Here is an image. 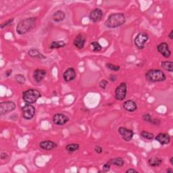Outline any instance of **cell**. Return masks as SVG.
Wrapping results in <instances>:
<instances>
[{
  "label": "cell",
  "instance_id": "cell-7",
  "mask_svg": "<svg viewBox=\"0 0 173 173\" xmlns=\"http://www.w3.org/2000/svg\"><path fill=\"white\" fill-rule=\"evenodd\" d=\"M22 114H23V117L25 120H31L35 116V108L32 104H26L22 108Z\"/></svg>",
  "mask_w": 173,
  "mask_h": 173
},
{
  "label": "cell",
  "instance_id": "cell-42",
  "mask_svg": "<svg viewBox=\"0 0 173 173\" xmlns=\"http://www.w3.org/2000/svg\"><path fill=\"white\" fill-rule=\"evenodd\" d=\"M172 157H171V159H170V162H171V164H172V165H173V162H172Z\"/></svg>",
  "mask_w": 173,
  "mask_h": 173
},
{
  "label": "cell",
  "instance_id": "cell-19",
  "mask_svg": "<svg viewBox=\"0 0 173 173\" xmlns=\"http://www.w3.org/2000/svg\"><path fill=\"white\" fill-rule=\"evenodd\" d=\"M28 56H30L33 59H35V60H44V59H46L45 56H44L38 50L35 48L29 50L28 51Z\"/></svg>",
  "mask_w": 173,
  "mask_h": 173
},
{
  "label": "cell",
  "instance_id": "cell-20",
  "mask_svg": "<svg viewBox=\"0 0 173 173\" xmlns=\"http://www.w3.org/2000/svg\"><path fill=\"white\" fill-rule=\"evenodd\" d=\"M66 18L65 13L62 10L56 11V12H54L52 15V19L56 23H60L62 22Z\"/></svg>",
  "mask_w": 173,
  "mask_h": 173
},
{
  "label": "cell",
  "instance_id": "cell-14",
  "mask_svg": "<svg viewBox=\"0 0 173 173\" xmlns=\"http://www.w3.org/2000/svg\"><path fill=\"white\" fill-rule=\"evenodd\" d=\"M86 42V37L83 33H79V34L76 36L75 38L74 41H73V43L74 45L76 47L77 49L81 50L84 47V44Z\"/></svg>",
  "mask_w": 173,
  "mask_h": 173
},
{
  "label": "cell",
  "instance_id": "cell-35",
  "mask_svg": "<svg viewBox=\"0 0 173 173\" xmlns=\"http://www.w3.org/2000/svg\"><path fill=\"white\" fill-rule=\"evenodd\" d=\"M116 79H117V77H116V75H110L109 76V80H110V81H111V82H115L116 80Z\"/></svg>",
  "mask_w": 173,
  "mask_h": 173
},
{
  "label": "cell",
  "instance_id": "cell-33",
  "mask_svg": "<svg viewBox=\"0 0 173 173\" xmlns=\"http://www.w3.org/2000/svg\"><path fill=\"white\" fill-rule=\"evenodd\" d=\"M110 168H111V164H110L108 162H107L106 164H104V166H103V167H102V169H103V171H104V172H109L110 171Z\"/></svg>",
  "mask_w": 173,
  "mask_h": 173
},
{
  "label": "cell",
  "instance_id": "cell-6",
  "mask_svg": "<svg viewBox=\"0 0 173 173\" xmlns=\"http://www.w3.org/2000/svg\"><path fill=\"white\" fill-rule=\"evenodd\" d=\"M127 94V83L123 82L118 86L115 91V97L116 100L123 101Z\"/></svg>",
  "mask_w": 173,
  "mask_h": 173
},
{
  "label": "cell",
  "instance_id": "cell-4",
  "mask_svg": "<svg viewBox=\"0 0 173 173\" xmlns=\"http://www.w3.org/2000/svg\"><path fill=\"white\" fill-rule=\"evenodd\" d=\"M41 97V93L35 89H29L23 92V99L26 104H35Z\"/></svg>",
  "mask_w": 173,
  "mask_h": 173
},
{
  "label": "cell",
  "instance_id": "cell-17",
  "mask_svg": "<svg viewBox=\"0 0 173 173\" xmlns=\"http://www.w3.org/2000/svg\"><path fill=\"white\" fill-rule=\"evenodd\" d=\"M39 147L40 148L43 150L50 151L58 147V144L56 143H55L52 141L46 140V141H43L41 142H40Z\"/></svg>",
  "mask_w": 173,
  "mask_h": 173
},
{
  "label": "cell",
  "instance_id": "cell-18",
  "mask_svg": "<svg viewBox=\"0 0 173 173\" xmlns=\"http://www.w3.org/2000/svg\"><path fill=\"white\" fill-rule=\"evenodd\" d=\"M123 107L127 112H133L137 109V105L136 104V102L133 100L128 99V100L125 101L123 103Z\"/></svg>",
  "mask_w": 173,
  "mask_h": 173
},
{
  "label": "cell",
  "instance_id": "cell-28",
  "mask_svg": "<svg viewBox=\"0 0 173 173\" xmlns=\"http://www.w3.org/2000/svg\"><path fill=\"white\" fill-rule=\"evenodd\" d=\"M91 45L92 47V50L95 52H97V51H100L102 50V45L99 44L97 41H93L91 43Z\"/></svg>",
  "mask_w": 173,
  "mask_h": 173
},
{
  "label": "cell",
  "instance_id": "cell-10",
  "mask_svg": "<svg viewBox=\"0 0 173 173\" xmlns=\"http://www.w3.org/2000/svg\"><path fill=\"white\" fill-rule=\"evenodd\" d=\"M53 123L58 126H63L69 121V118L63 114L57 113L53 116Z\"/></svg>",
  "mask_w": 173,
  "mask_h": 173
},
{
  "label": "cell",
  "instance_id": "cell-26",
  "mask_svg": "<svg viewBox=\"0 0 173 173\" xmlns=\"http://www.w3.org/2000/svg\"><path fill=\"white\" fill-rule=\"evenodd\" d=\"M140 135L141 137H143L145 139H147V140H152V139H154V133H152V132H149L148 131H141Z\"/></svg>",
  "mask_w": 173,
  "mask_h": 173
},
{
  "label": "cell",
  "instance_id": "cell-5",
  "mask_svg": "<svg viewBox=\"0 0 173 173\" xmlns=\"http://www.w3.org/2000/svg\"><path fill=\"white\" fill-rule=\"evenodd\" d=\"M149 40V35L145 32H141L135 37L134 43L139 50L144 49L146 43Z\"/></svg>",
  "mask_w": 173,
  "mask_h": 173
},
{
  "label": "cell",
  "instance_id": "cell-24",
  "mask_svg": "<svg viewBox=\"0 0 173 173\" xmlns=\"http://www.w3.org/2000/svg\"><path fill=\"white\" fill-rule=\"evenodd\" d=\"M66 45V43L64 41H52L50 45V48L51 50L59 49L61 47H64Z\"/></svg>",
  "mask_w": 173,
  "mask_h": 173
},
{
  "label": "cell",
  "instance_id": "cell-32",
  "mask_svg": "<svg viewBox=\"0 0 173 173\" xmlns=\"http://www.w3.org/2000/svg\"><path fill=\"white\" fill-rule=\"evenodd\" d=\"M108 81L106 79H102L100 80V82L99 83V87L101 88L102 89H106V86L108 85Z\"/></svg>",
  "mask_w": 173,
  "mask_h": 173
},
{
  "label": "cell",
  "instance_id": "cell-12",
  "mask_svg": "<svg viewBox=\"0 0 173 173\" xmlns=\"http://www.w3.org/2000/svg\"><path fill=\"white\" fill-rule=\"evenodd\" d=\"M103 16V11L100 8H95L89 13V20L93 23H98L102 20Z\"/></svg>",
  "mask_w": 173,
  "mask_h": 173
},
{
  "label": "cell",
  "instance_id": "cell-8",
  "mask_svg": "<svg viewBox=\"0 0 173 173\" xmlns=\"http://www.w3.org/2000/svg\"><path fill=\"white\" fill-rule=\"evenodd\" d=\"M16 106L15 103L12 101L3 102L0 104V114L1 115H4L7 113L14 111L16 109Z\"/></svg>",
  "mask_w": 173,
  "mask_h": 173
},
{
  "label": "cell",
  "instance_id": "cell-22",
  "mask_svg": "<svg viewBox=\"0 0 173 173\" xmlns=\"http://www.w3.org/2000/svg\"><path fill=\"white\" fill-rule=\"evenodd\" d=\"M111 165H115L119 167H123L124 165V160L123 158L118 157L116 158H112V159L108 161Z\"/></svg>",
  "mask_w": 173,
  "mask_h": 173
},
{
  "label": "cell",
  "instance_id": "cell-37",
  "mask_svg": "<svg viewBox=\"0 0 173 173\" xmlns=\"http://www.w3.org/2000/svg\"><path fill=\"white\" fill-rule=\"evenodd\" d=\"M12 74V69H8L5 72V76L6 77H9L10 76H11V75Z\"/></svg>",
  "mask_w": 173,
  "mask_h": 173
},
{
  "label": "cell",
  "instance_id": "cell-34",
  "mask_svg": "<svg viewBox=\"0 0 173 173\" xmlns=\"http://www.w3.org/2000/svg\"><path fill=\"white\" fill-rule=\"evenodd\" d=\"M94 151L96 152L97 154H101L103 152V149L101 146L99 145H95V148H94Z\"/></svg>",
  "mask_w": 173,
  "mask_h": 173
},
{
  "label": "cell",
  "instance_id": "cell-11",
  "mask_svg": "<svg viewBox=\"0 0 173 173\" xmlns=\"http://www.w3.org/2000/svg\"><path fill=\"white\" fill-rule=\"evenodd\" d=\"M157 50L166 58H169L171 56V51L169 48L168 44L166 42L160 43L157 46Z\"/></svg>",
  "mask_w": 173,
  "mask_h": 173
},
{
  "label": "cell",
  "instance_id": "cell-38",
  "mask_svg": "<svg viewBox=\"0 0 173 173\" xmlns=\"http://www.w3.org/2000/svg\"><path fill=\"white\" fill-rule=\"evenodd\" d=\"M0 157H1L2 160H6V159H7V158H8V155L6 152H2L1 154V156H0Z\"/></svg>",
  "mask_w": 173,
  "mask_h": 173
},
{
  "label": "cell",
  "instance_id": "cell-23",
  "mask_svg": "<svg viewBox=\"0 0 173 173\" xmlns=\"http://www.w3.org/2000/svg\"><path fill=\"white\" fill-rule=\"evenodd\" d=\"M161 66L164 71L172 72L173 71V62L172 61H164L161 62Z\"/></svg>",
  "mask_w": 173,
  "mask_h": 173
},
{
  "label": "cell",
  "instance_id": "cell-2",
  "mask_svg": "<svg viewBox=\"0 0 173 173\" xmlns=\"http://www.w3.org/2000/svg\"><path fill=\"white\" fill-rule=\"evenodd\" d=\"M126 23V18L123 13H114L110 15L105 22V26L109 28H116Z\"/></svg>",
  "mask_w": 173,
  "mask_h": 173
},
{
  "label": "cell",
  "instance_id": "cell-41",
  "mask_svg": "<svg viewBox=\"0 0 173 173\" xmlns=\"http://www.w3.org/2000/svg\"><path fill=\"white\" fill-rule=\"evenodd\" d=\"M166 172H168V173H172L173 172V170L172 168H168V169H167V171H166Z\"/></svg>",
  "mask_w": 173,
  "mask_h": 173
},
{
  "label": "cell",
  "instance_id": "cell-13",
  "mask_svg": "<svg viewBox=\"0 0 173 173\" xmlns=\"http://www.w3.org/2000/svg\"><path fill=\"white\" fill-rule=\"evenodd\" d=\"M156 141H157L162 145H168L171 142V137L170 135L167 132H160L155 137Z\"/></svg>",
  "mask_w": 173,
  "mask_h": 173
},
{
  "label": "cell",
  "instance_id": "cell-21",
  "mask_svg": "<svg viewBox=\"0 0 173 173\" xmlns=\"http://www.w3.org/2000/svg\"><path fill=\"white\" fill-rule=\"evenodd\" d=\"M162 163V160L159 157H152L148 160V164L152 167H158Z\"/></svg>",
  "mask_w": 173,
  "mask_h": 173
},
{
  "label": "cell",
  "instance_id": "cell-16",
  "mask_svg": "<svg viewBox=\"0 0 173 173\" xmlns=\"http://www.w3.org/2000/svg\"><path fill=\"white\" fill-rule=\"evenodd\" d=\"M47 75V72L44 69H36L33 72V79L37 83H40L45 79V77Z\"/></svg>",
  "mask_w": 173,
  "mask_h": 173
},
{
  "label": "cell",
  "instance_id": "cell-27",
  "mask_svg": "<svg viewBox=\"0 0 173 173\" xmlns=\"http://www.w3.org/2000/svg\"><path fill=\"white\" fill-rule=\"evenodd\" d=\"M14 79H15L16 81L20 84H23L26 83L25 76L22 74L16 75L15 76H14Z\"/></svg>",
  "mask_w": 173,
  "mask_h": 173
},
{
  "label": "cell",
  "instance_id": "cell-30",
  "mask_svg": "<svg viewBox=\"0 0 173 173\" xmlns=\"http://www.w3.org/2000/svg\"><path fill=\"white\" fill-rule=\"evenodd\" d=\"M14 18H10L9 20L5 21L4 23L1 24V28L3 29V28L9 27V26H10V25H12V23H14Z\"/></svg>",
  "mask_w": 173,
  "mask_h": 173
},
{
  "label": "cell",
  "instance_id": "cell-39",
  "mask_svg": "<svg viewBox=\"0 0 173 173\" xmlns=\"http://www.w3.org/2000/svg\"><path fill=\"white\" fill-rule=\"evenodd\" d=\"M131 173V172H136V173H138L139 172L137 171V170H135V169H133V168H129V169H128V170L126 171V173Z\"/></svg>",
  "mask_w": 173,
  "mask_h": 173
},
{
  "label": "cell",
  "instance_id": "cell-29",
  "mask_svg": "<svg viewBox=\"0 0 173 173\" xmlns=\"http://www.w3.org/2000/svg\"><path fill=\"white\" fill-rule=\"evenodd\" d=\"M106 67H107L108 69H110V71H115V72H117L119 71L120 67L119 66H116L115 64H113L112 63H108L106 64Z\"/></svg>",
  "mask_w": 173,
  "mask_h": 173
},
{
  "label": "cell",
  "instance_id": "cell-36",
  "mask_svg": "<svg viewBox=\"0 0 173 173\" xmlns=\"http://www.w3.org/2000/svg\"><path fill=\"white\" fill-rule=\"evenodd\" d=\"M160 123H161V121L160 120V119H153L152 124H153L154 125H160Z\"/></svg>",
  "mask_w": 173,
  "mask_h": 173
},
{
  "label": "cell",
  "instance_id": "cell-3",
  "mask_svg": "<svg viewBox=\"0 0 173 173\" xmlns=\"http://www.w3.org/2000/svg\"><path fill=\"white\" fill-rule=\"evenodd\" d=\"M146 79L152 83L163 82L167 79L164 72L160 69H152L145 73Z\"/></svg>",
  "mask_w": 173,
  "mask_h": 173
},
{
  "label": "cell",
  "instance_id": "cell-25",
  "mask_svg": "<svg viewBox=\"0 0 173 173\" xmlns=\"http://www.w3.org/2000/svg\"><path fill=\"white\" fill-rule=\"evenodd\" d=\"M80 145L79 143H70L66 146V150L68 153H74L76 151L79 149Z\"/></svg>",
  "mask_w": 173,
  "mask_h": 173
},
{
  "label": "cell",
  "instance_id": "cell-15",
  "mask_svg": "<svg viewBox=\"0 0 173 173\" xmlns=\"http://www.w3.org/2000/svg\"><path fill=\"white\" fill-rule=\"evenodd\" d=\"M76 74L75 68H68L63 73V79L64 81L66 83L71 82L76 79Z\"/></svg>",
  "mask_w": 173,
  "mask_h": 173
},
{
  "label": "cell",
  "instance_id": "cell-40",
  "mask_svg": "<svg viewBox=\"0 0 173 173\" xmlns=\"http://www.w3.org/2000/svg\"><path fill=\"white\" fill-rule=\"evenodd\" d=\"M168 38L170 39L171 40L173 39V30H171L170 33L168 34Z\"/></svg>",
  "mask_w": 173,
  "mask_h": 173
},
{
  "label": "cell",
  "instance_id": "cell-31",
  "mask_svg": "<svg viewBox=\"0 0 173 173\" xmlns=\"http://www.w3.org/2000/svg\"><path fill=\"white\" fill-rule=\"evenodd\" d=\"M142 118H143V120L145 121V122H147V123H152L153 118H152V116H151L150 114H149V113L144 114V115H143Z\"/></svg>",
  "mask_w": 173,
  "mask_h": 173
},
{
  "label": "cell",
  "instance_id": "cell-9",
  "mask_svg": "<svg viewBox=\"0 0 173 173\" xmlns=\"http://www.w3.org/2000/svg\"><path fill=\"white\" fill-rule=\"evenodd\" d=\"M119 132L121 137L123 139L124 141L127 142H129L132 140V137H133L134 132L132 130L128 129V128L124 127H120L119 128Z\"/></svg>",
  "mask_w": 173,
  "mask_h": 173
},
{
  "label": "cell",
  "instance_id": "cell-1",
  "mask_svg": "<svg viewBox=\"0 0 173 173\" xmlns=\"http://www.w3.org/2000/svg\"><path fill=\"white\" fill-rule=\"evenodd\" d=\"M37 21V18L36 17H29L20 21L16 26V32L20 35L27 34L35 28Z\"/></svg>",
  "mask_w": 173,
  "mask_h": 173
}]
</instances>
